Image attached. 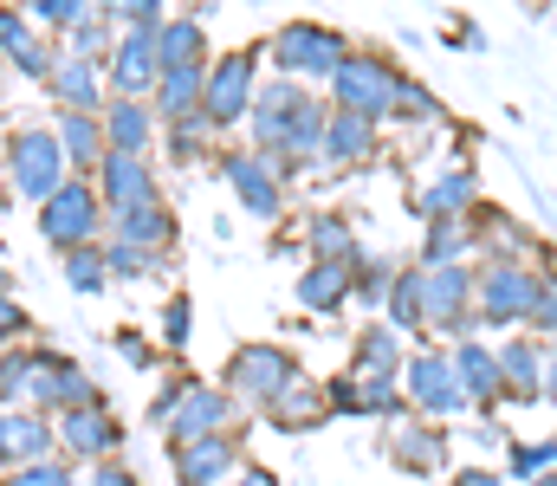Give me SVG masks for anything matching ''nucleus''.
<instances>
[{"label":"nucleus","mask_w":557,"mask_h":486,"mask_svg":"<svg viewBox=\"0 0 557 486\" xmlns=\"http://www.w3.org/2000/svg\"><path fill=\"white\" fill-rule=\"evenodd\" d=\"M33 46H39V26H33L20 7H0V59H13V65H20Z\"/></svg>","instance_id":"ea45409f"},{"label":"nucleus","mask_w":557,"mask_h":486,"mask_svg":"<svg viewBox=\"0 0 557 486\" xmlns=\"http://www.w3.org/2000/svg\"><path fill=\"white\" fill-rule=\"evenodd\" d=\"M350 292H357V273H350V266H318V260H311V266L298 273V306L318 312V319H331Z\"/></svg>","instance_id":"cd10ccee"},{"label":"nucleus","mask_w":557,"mask_h":486,"mask_svg":"<svg viewBox=\"0 0 557 486\" xmlns=\"http://www.w3.org/2000/svg\"><path fill=\"white\" fill-rule=\"evenodd\" d=\"M182 486H227V474H240V448L234 435H214V441H188V448H169Z\"/></svg>","instance_id":"f3484780"},{"label":"nucleus","mask_w":557,"mask_h":486,"mask_svg":"<svg viewBox=\"0 0 557 486\" xmlns=\"http://www.w3.org/2000/svg\"><path fill=\"white\" fill-rule=\"evenodd\" d=\"M318 162H331V169H363V162H376V124L331 111L324 144H318Z\"/></svg>","instance_id":"b1692460"},{"label":"nucleus","mask_w":557,"mask_h":486,"mask_svg":"<svg viewBox=\"0 0 557 486\" xmlns=\"http://www.w3.org/2000/svg\"><path fill=\"white\" fill-rule=\"evenodd\" d=\"M156 65H162V72H208V33H201V13H175V20H162V33H156Z\"/></svg>","instance_id":"aec40b11"},{"label":"nucleus","mask_w":557,"mask_h":486,"mask_svg":"<svg viewBox=\"0 0 557 486\" xmlns=\"http://www.w3.org/2000/svg\"><path fill=\"white\" fill-rule=\"evenodd\" d=\"M545 376H552V350H545L539 337H512V344L499 350V383H506V396L539 402V396H545Z\"/></svg>","instance_id":"a211bd4d"},{"label":"nucleus","mask_w":557,"mask_h":486,"mask_svg":"<svg viewBox=\"0 0 557 486\" xmlns=\"http://www.w3.org/2000/svg\"><path fill=\"white\" fill-rule=\"evenodd\" d=\"M98 195H104V214H131V208H149V201H162V188H156V175H149V162L143 157H104L98 169Z\"/></svg>","instance_id":"2eb2a0df"},{"label":"nucleus","mask_w":557,"mask_h":486,"mask_svg":"<svg viewBox=\"0 0 557 486\" xmlns=\"http://www.w3.org/2000/svg\"><path fill=\"white\" fill-rule=\"evenodd\" d=\"M52 91H59V104L65 111H78V117H98L104 111V72L91 65V59H72V52H59V65H52V78H46Z\"/></svg>","instance_id":"4be33fe9"},{"label":"nucleus","mask_w":557,"mask_h":486,"mask_svg":"<svg viewBox=\"0 0 557 486\" xmlns=\"http://www.w3.org/2000/svg\"><path fill=\"white\" fill-rule=\"evenodd\" d=\"M447 357H454V376H460V396H467V402L493 409V402L506 396V383H499V350H486L480 337H467V344H454Z\"/></svg>","instance_id":"412c9836"},{"label":"nucleus","mask_w":557,"mask_h":486,"mask_svg":"<svg viewBox=\"0 0 557 486\" xmlns=\"http://www.w3.org/2000/svg\"><path fill=\"white\" fill-rule=\"evenodd\" d=\"M20 331H26V312H20V299H13V292H0V350H7Z\"/></svg>","instance_id":"de8ad7c7"},{"label":"nucleus","mask_w":557,"mask_h":486,"mask_svg":"<svg viewBox=\"0 0 557 486\" xmlns=\"http://www.w3.org/2000/svg\"><path fill=\"white\" fill-rule=\"evenodd\" d=\"M512 474H519V481H545V474H557V441H539V448H532V441H512Z\"/></svg>","instance_id":"37998d69"},{"label":"nucleus","mask_w":557,"mask_h":486,"mask_svg":"<svg viewBox=\"0 0 557 486\" xmlns=\"http://www.w3.org/2000/svg\"><path fill=\"white\" fill-rule=\"evenodd\" d=\"M403 337L389 331V324H363L357 331V350H350V376H363V383H403Z\"/></svg>","instance_id":"6ab92c4d"},{"label":"nucleus","mask_w":557,"mask_h":486,"mask_svg":"<svg viewBox=\"0 0 557 486\" xmlns=\"http://www.w3.org/2000/svg\"><path fill=\"white\" fill-rule=\"evenodd\" d=\"M65 286H72V292H104V286H111L104 247H72V253H65Z\"/></svg>","instance_id":"e433bc0d"},{"label":"nucleus","mask_w":557,"mask_h":486,"mask_svg":"<svg viewBox=\"0 0 557 486\" xmlns=\"http://www.w3.org/2000/svg\"><path fill=\"white\" fill-rule=\"evenodd\" d=\"M539 486H557V474H545V481H539Z\"/></svg>","instance_id":"5fc2aeb1"},{"label":"nucleus","mask_w":557,"mask_h":486,"mask_svg":"<svg viewBox=\"0 0 557 486\" xmlns=\"http://www.w3.org/2000/svg\"><path fill=\"white\" fill-rule=\"evenodd\" d=\"M201 85H208V72H162L156 78V111L169 124H195L201 117Z\"/></svg>","instance_id":"2f4dec72"},{"label":"nucleus","mask_w":557,"mask_h":486,"mask_svg":"<svg viewBox=\"0 0 557 486\" xmlns=\"http://www.w3.org/2000/svg\"><path fill=\"white\" fill-rule=\"evenodd\" d=\"M162 344H169V350H182V344H188V299H182V292H175V299H169V312H162Z\"/></svg>","instance_id":"49530a36"},{"label":"nucleus","mask_w":557,"mask_h":486,"mask_svg":"<svg viewBox=\"0 0 557 486\" xmlns=\"http://www.w3.org/2000/svg\"><path fill=\"white\" fill-rule=\"evenodd\" d=\"M545 396L557 402V350H552V376H545Z\"/></svg>","instance_id":"864d4df0"},{"label":"nucleus","mask_w":557,"mask_h":486,"mask_svg":"<svg viewBox=\"0 0 557 486\" xmlns=\"http://www.w3.org/2000/svg\"><path fill=\"white\" fill-rule=\"evenodd\" d=\"M156 266H162V253H143V247H124V240L104 247V273L111 279H149Z\"/></svg>","instance_id":"a19ab883"},{"label":"nucleus","mask_w":557,"mask_h":486,"mask_svg":"<svg viewBox=\"0 0 557 486\" xmlns=\"http://www.w3.org/2000/svg\"><path fill=\"white\" fill-rule=\"evenodd\" d=\"M454 486H506V474H486V468H460Z\"/></svg>","instance_id":"3c124183"},{"label":"nucleus","mask_w":557,"mask_h":486,"mask_svg":"<svg viewBox=\"0 0 557 486\" xmlns=\"http://www.w3.org/2000/svg\"><path fill=\"white\" fill-rule=\"evenodd\" d=\"M227 486H278V474H273V468H240Z\"/></svg>","instance_id":"603ef678"},{"label":"nucleus","mask_w":557,"mask_h":486,"mask_svg":"<svg viewBox=\"0 0 557 486\" xmlns=\"http://www.w3.org/2000/svg\"><path fill=\"white\" fill-rule=\"evenodd\" d=\"M473 247V221H428L421 240V266H460V253Z\"/></svg>","instance_id":"f704fd0d"},{"label":"nucleus","mask_w":557,"mask_h":486,"mask_svg":"<svg viewBox=\"0 0 557 486\" xmlns=\"http://www.w3.org/2000/svg\"><path fill=\"white\" fill-rule=\"evenodd\" d=\"M403 402L416 409L421 422H447V415H460L467 409V396H460V376H454V357L447 350H421L403 363Z\"/></svg>","instance_id":"0eeeda50"},{"label":"nucleus","mask_w":557,"mask_h":486,"mask_svg":"<svg viewBox=\"0 0 557 486\" xmlns=\"http://www.w3.org/2000/svg\"><path fill=\"white\" fill-rule=\"evenodd\" d=\"M111 33H117V26H111V13H104V7H91V13H85L72 33H65V52H72V59H91V65H104V59H111V46H117Z\"/></svg>","instance_id":"72a5a7b5"},{"label":"nucleus","mask_w":557,"mask_h":486,"mask_svg":"<svg viewBox=\"0 0 557 486\" xmlns=\"http://www.w3.org/2000/svg\"><path fill=\"white\" fill-rule=\"evenodd\" d=\"M0 486H78V474H72V461L52 454V461H33V468H13Z\"/></svg>","instance_id":"a18cd8bd"},{"label":"nucleus","mask_w":557,"mask_h":486,"mask_svg":"<svg viewBox=\"0 0 557 486\" xmlns=\"http://www.w3.org/2000/svg\"><path fill=\"white\" fill-rule=\"evenodd\" d=\"M305 240H311V260H318V266H357V260H363V247H357V234H350L344 214H318V221L305 227Z\"/></svg>","instance_id":"7c9ffc66"},{"label":"nucleus","mask_w":557,"mask_h":486,"mask_svg":"<svg viewBox=\"0 0 557 486\" xmlns=\"http://www.w3.org/2000/svg\"><path fill=\"white\" fill-rule=\"evenodd\" d=\"M104 221L117 227V240H124V247H143V253H162V247L175 240V214H169L162 201L131 208V214H104Z\"/></svg>","instance_id":"c85d7f7f"},{"label":"nucleus","mask_w":557,"mask_h":486,"mask_svg":"<svg viewBox=\"0 0 557 486\" xmlns=\"http://www.w3.org/2000/svg\"><path fill=\"white\" fill-rule=\"evenodd\" d=\"M253 72H260V52H227L208 65V85H201V117L208 130H227V124H247L253 111Z\"/></svg>","instance_id":"423d86ee"},{"label":"nucleus","mask_w":557,"mask_h":486,"mask_svg":"<svg viewBox=\"0 0 557 486\" xmlns=\"http://www.w3.org/2000/svg\"><path fill=\"white\" fill-rule=\"evenodd\" d=\"M273 65H278V78H331L344 59H350V46H344V33L337 26H324V20H285L273 33Z\"/></svg>","instance_id":"f03ea898"},{"label":"nucleus","mask_w":557,"mask_h":486,"mask_svg":"<svg viewBox=\"0 0 557 486\" xmlns=\"http://www.w3.org/2000/svg\"><path fill=\"white\" fill-rule=\"evenodd\" d=\"M292 383H298V363H292L278 344H240V350L227 357V396H234V402L267 409L278 389H292Z\"/></svg>","instance_id":"1a4fd4ad"},{"label":"nucleus","mask_w":557,"mask_h":486,"mask_svg":"<svg viewBox=\"0 0 557 486\" xmlns=\"http://www.w3.org/2000/svg\"><path fill=\"white\" fill-rule=\"evenodd\" d=\"M227 188H234L240 208L260 214V221H278V214H285V175H278L260 150H234V157H227Z\"/></svg>","instance_id":"f8f14e48"},{"label":"nucleus","mask_w":557,"mask_h":486,"mask_svg":"<svg viewBox=\"0 0 557 486\" xmlns=\"http://www.w3.org/2000/svg\"><path fill=\"white\" fill-rule=\"evenodd\" d=\"M383 448H389V461H396L403 474H434V468H441V454H447V441H441V428H434V422H396Z\"/></svg>","instance_id":"a878e982"},{"label":"nucleus","mask_w":557,"mask_h":486,"mask_svg":"<svg viewBox=\"0 0 557 486\" xmlns=\"http://www.w3.org/2000/svg\"><path fill=\"white\" fill-rule=\"evenodd\" d=\"M331 415V402H324V383H311V376H298L292 389H278L273 402H267V422L285 428V435H305V428H318Z\"/></svg>","instance_id":"393cba45"},{"label":"nucleus","mask_w":557,"mask_h":486,"mask_svg":"<svg viewBox=\"0 0 557 486\" xmlns=\"http://www.w3.org/2000/svg\"><path fill=\"white\" fill-rule=\"evenodd\" d=\"M33 409H59V415H72V409H98V383H91L72 357L46 350V363H39V389H33Z\"/></svg>","instance_id":"4468645a"},{"label":"nucleus","mask_w":557,"mask_h":486,"mask_svg":"<svg viewBox=\"0 0 557 486\" xmlns=\"http://www.w3.org/2000/svg\"><path fill=\"white\" fill-rule=\"evenodd\" d=\"M7 175H13V188H20L26 201L46 208V201L65 188V150H59V130H39V124L13 130V137H7Z\"/></svg>","instance_id":"20e7f679"},{"label":"nucleus","mask_w":557,"mask_h":486,"mask_svg":"<svg viewBox=\"0 0 557 486\" xmlns=\"http://www.w3.org/2000/svg\"><path fill=\"white\" fill-rule=\"evenodd\" d=\"M525 299H532V266H480L473 273V324H525Z\"/></svg>","instance_id":"9d476101"},{"label":"nucleus","mask_w":557,"mask_h":486,"mask_svg":"<svg viewBox=\"0 0 557 486\" xmlns=\"http://www.w3.org/2000/svg\"><path fill=\"white\" fill-rule=\"evenodd\" d=\"M98 227H104V195H98V182H65L46 208H39V234L59 247V253H72V247H91L98 240Z\"/></svg>","instance_id":"39448f33"},{"label":"nucleus","mask_w":557,"mask_h":486,"mask_svg":"<svg viewBox=\"0 0 557 486\" xmlns=\"http://www.w3.org/2000/svg\"><path fill=\"white\" fill-rule=\"evenodd\" d=\"M350 273H357V299H363V306H383L389 286H396V260H370V253H363Z\"/></svg>","instance_id":"79ce46f5"},{"label":"nucleus","mask_w":557,"mask_h":486,"mask_svg":"<svg viewBox=\"0 0 557 486\" xmlns=\"http://www.w3.org/2000/svg\"><path fill=\"white\" fill-rule=\"evenodd\" d=\"M52 448H59V428L39 409H0V468L52 461Z\"/></svg>","instance_id":"ddd939ff"},{"label":"nucleus","mask_w":557,"mask_h":486,"mask_svg":"<svg viewBox=\"0 0 557 486\" xmlns=\"http://www.w3.org/2000/svg\"><path fill=\"white\" fill-rule=\"evenodd\" d=\"M473 195H480L473 169H447V175L421 195V214H428V221H473Z\"/></svg>","instance_id":"c756f323"},{"label":"nucleus","mask_w":557,"mask_h":486,"mask_svg":"<svg viewBox=\"0 0 557 486\" xmlns=\"http://www.w3.org/2000/svg\"><path fill=\"white\" fill-rule=\"evenodd\" d=\"M389 117H403V124H434L441 117V104H434V91L421 85V78H396V104H389Z\"/></svg>","instance_id":"4c0bfd02"},{"label":"nucleus","mask_w":557,"mask_h":486,"mask_svg":"<svg viewBox=\"0 0 557 486\" xmlns=\"http://www.w3.org/2000/svg\"><path fill=\"white\" fill-rule=\"evenodd\" d=\"M156 422L169 428V448L214 441V435H234V396H227V389H214V383L175 376V383L156 396Z\"/></svg>","instance_id":"f257e3e1"},{"label":"nucleus","mask_w":557,"mask_h":486,"mask_svg":"<svg viewBox=\"0 0 557 486\" xmlns=\"http://www.w3.org/2000/svg\"><path fill=\"white\" fill-rule=\"evenodd\" d=\"M104 72H111V91H117V98L156 91V78H162V65H156V33H117Z\"/></svg>","instance_id":"dca6fc26"},{"label":"nucleus","mask_w":557,"mask_h":486,"mask_svg":"<svg viewBox=\"0 0 557 486\" xmlns=\"http://www.w3.org/2000/svg\"><path fill=\"white\" fill-rule=\"evenodd\" d=\"M383 312H389V331H396V337H403V331H421V266H403V273H396Z\"/></svg>","instance_id":"c9c22d12"},{"label":"nucleus","mask_w":557,"mask_h":486,"mask_svg":"<svg viewBox=\"0 0 557 486\" xmlns=\"http://www.w3.org/2000/svg\"><path fill=\"white\" fill-rule=\"evenodd\" d=\"M59 150H65V169L78 175V182H91L104 157H111V144H104V124L98 117H78V111H59Z\"/></svg>","instance_id":"5701e85b"},{"label":"nucleus","mask_w":557,"mask_h":486,"mask_svg":"<svg viewBox=\"0 0 557 486\" xmlns=\"http://www.w3.org/2000/svg\"><path fill=\"white\" fill-rule=\"evenodd\" d=\"M85 13H91V7H78V0H33V7H26V20L46 26V33H72Z\"/></svg>","instance_id":"c03bdc74"},{"label":"nucleus","mask_w":557,"mask_h":486,"mask_svg":"<svg viewBox=\"0 0 557 486\" xmlns=\"http://www.w3.org/2000/svg\"><path fill=\"white\" fill-rule=\"evenodd\" d=\"M0 292H7V266H0Z\"/></svg>","instance_id":"6e6d98bb"},{"label":"nucleus","mask_w":557,"mask_h":486,"mask_svg":"<svg viewBox=\"0 0 557 486\" xmlns=\"http://www.w3.org/2000/svg\"><path fill=\"white\" fill-rule=\"evenodd\" d=\"M396 78H403V72H396L383 52H350V59L331 72V104H337L344 117L383 124L389 104H396Z\"/></svg>","instance_id":"7ed1b4c3"},{"label":"nucleus","mask_w":557,"mask_h":486,"mask_svg":"<svg viewBox=\"0 0 557 486\" xmlns=\"http://www.w3.org/2000/svg\"><path fill=\"white\" fill-rule=\"evenodd\" d=\"M39 363H46V350H7V357H0V402H7V409H33Z\"/></svg>","instance_id":"473e14b6"},{"label":"nucleus","mask_w":557,"mask_h":486,"mask_svg":"<svg viewBox=\"0 0 557 486\" xmlns=\"http://www.w3.org/2000/svg\"><path fill=\"white\" fill-rule=\"evenodd\" d=\"M59 448L72 454V461H117V448H124V422L98 402V409H72V415H59Z\"/></svg>","instance_id":"9b49d317"},{"label":"nucleus","mask_w":557,"mask_h":486,"mask_svg":"<svg viewBox=\"0 0 557 486\" xmlns=\"http://www.w3.org/2000/svg\"><path fill=\"white\" fill-rule=\"evenodd\" d=\"M98 124H104V144H111L117 157H143V150H149V130H156V117H149L143 98H111V104L98 111Z\"/></svg>","instance_id":"bb28decb"},{"label":"nucleus","mask_w":557,"mask_h":486,"mask_svg":"<svg viewBox=\"0 0 557 486\" xmlns=\"http://www.w3.org/2000/svg\"><path fill=\"white\" fill-rule=\"evenodd\" d=\"M117 350H124V357H131L137 370H149V344H143L137 331H117Z\"/></svg>","instance_id":"8fccbe9b"},{"label":"nucleus","mask_w":557,"mask_h":486,"mask_svg":"<svg viewBox=\"0 0 557 486\" xmlns=\"http://www.w3.org/2000/svg\"><path fill=\"white\" fill-rule=\"evenodd\" d=\"M421 324L473 337V266H421Z\"/></svg>","instance_id":"6e6552de"},{"label":"nucleus","mask_w":557,"mask_h":486,"mask_svg":"<svg viewBox=\"0 0 557 486\" xmlns=\"http://www.w3.org/2000/svg\"><path fill=\"white\" fill-rule=\"evenodd\" d=\"M525 324L545 337L557 331V273L552 266H532V299H525Z\"/></svg>","instance_id":"58836bf2"},{"label":"nucleus","mask_w":557,"mask_h":486,"mask_svg":"<svg viewBox=\"0 0 557 486\" xmlns=\"http://www.w3.org/2000/svg\"><path fill=\"white\" fill-rule=\"evenodd\" d=\"M91 486H143V481L131 474V468H124V461H104V468L91 474Z\"/></svg>","instance_id":"09e8293b"}]
</instances>
